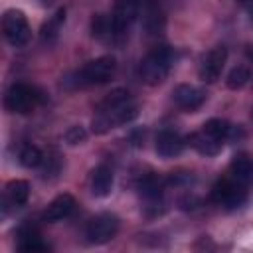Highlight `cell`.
I'll return each mask as SVG.
<instances>
[{"label":"cell","instance_id":"cell-1","mask_svg":"<svg viewBox=\"0 0 253 253\" xmlns=\"http://www.w3.org/2000/svg\"><path fill=\"white\" fill-rule=\"evenodd\" d=\"M176 55L170 45H156L138 65V75L146 85H160L174 63Z\"/></svg>","mask_w":253,"mask_h":253},{"label":"cell","instance_id":"cell-2","mask_svg":"<svg viewBox=\"0 0 253 253\" xmlns=\"http://www.w3.org/2000/svg\"><path fill=\"white\" fill-rule=\"evenodd\" d=\"M117 69V59L113 55H101L97 59H91L85 63L79 71L73 73V87H85V85H103L107 83Z\"/></svg>","mask_w":253,"mask_h":253},{"label":"cell","instance_id":"cell-3","mask_svg":"<svg viewBox=\"0 0 253 253\" xmlns=\"http://www.w3.org/2000/svg\"><path fill=\"white\" fill-rule=\"evenodd\" d=\"M138 115V107L132 103H126L123 107H115V109H97L93 121H91V130L95 134H105L111 128H117L121 125H126L130 121H134Z\"/></svg>","mask_w":253,"mask_h":253},{"label":"cell","instance_id":"cell-4","mask_svg":"<svg viewBox=\"0 0 253 253\" xmlns=\"http://www.w3.org/2000/svg\"><path fill=\"white\" fill-rule=\"evenodd\" d=\"M40 103V95L34 87L26 83H14L8 87L4 95V107L8 113H18V115H28L36 109Z\"/></svg>","mask_w":253,"mask_h":253},{"label":"cell","instance_id":"cell-5","mask_svg":"<svg viewBox=\"0 0 253 253\" xmlns=\"http://www.w3.org/2000/svg\"><path fill=\"white\" fill-rule=\"evenodd\" d=\"M2 30H4V38L14 47H24L32 38V30H30V24L26 20V14L22 10H16V8L4 12Z\"/></svg>","mask_w":253,"mask_h":253},{"label":"cell","instance_id":"cell-6","mask_svg":"<svg viewBox=\"0 0 253 253\" xmlns=\"http://www.w3.org/2000/svg\"><path fill=\"white\" fill-rule=\"evenodd\" d=\"M119 231V217L115 213H99L95 215L89 223H87V229H85V235H87V241L89 243H95V245H103L107 241H111Z\"/></svg>","mask_w":253,"mask_h":253},{"label":"cell","instance_id":"cell-7","mask_svg":"<svg viewBox=\"0 0 253 253\" xmlns=\"http://www.w3.org/2000/svg\"><path fill=\"white\" fill-rule=\"evenodd\" d=\"M211 200H213L215 204L227 208V210H235V208H239V206L245 204L247 194H245L241 182L223 178V180H219V182L213 186V190H211Z\"/></svg>","mask_w":253,"mask_h":253},{"label":"cell","instance_id":"cell-8","mask_svg":"<svg viewBox=\"0 0 253 253\" xmlns=\"http://www.w3.org/2000/svg\"><path fill=\"white\" fill-rule=\"evenodd\" d=\"M225 61H227V49L223 45H217L210 49L208 53H204L200 59V67H198L200 79L204 83H215L223 71Z\"/></svg>","mask_w":253,"mask_h":253},{"label":"cell","instance_id":"cell-9","mask_svg":"<svg viewBox=\"0 0 253 253\" xmlns=\"http://www.w3.org/2000/svg\"><path fill=\"white\" fill-rule=\"evenodd\" d=\"M138 14H140V8H138L136 0H119L111 14L115 38L125 36L130 30V26L134 24V20L138 18Z\"/></svg>","mask_w":253,"mask_h":253},{"label":"cell","instance_id":"cell-10","mask_svg":"<svg viewBox=\"0 0 253 253\" xmlns=\"http://www.w3.org/2000/svg\"><path fill=\"white\" fill-rule=\"evenodd\" d=\"M186 146V138H182L176 130L164 128L156 134V142H154V150L160 158H174L178 154H182Z\"/></svg>","mask_w":253,"mask_h":253},{"label":"cell","instance_id":"cell-11","mask_svg":"<svg viewBox=\"0 0 253 253\" xmlns=\"http://www.w3.org/2000/svg\"><path fill=\"white\" fill-rule=\"evenodd\" d=\"M172 99H174V103H176L180 109H184V111H188V113H194V111H198V109L204 105L206 93H204L202 89L194 87V85L182 83V85H178V87L172 91Z\"/></svg>","mask_w":253,"mask_h":253},{"label":"cell","instance_id":"cell-12","mask_svg":"<svg viewBox=\"0 0 253 253\" xmlns=\"http://www.w3.org/2000/svg\"><path fill=\"white\" fill-rule=\"evenodd\" d=\"M75 208V200L71 194H59L55 196L47 208L43 210V221H49V223H55V221H61L65 219Z\"/></svg>","mask_w":253,"mask_h":253},{"label":"cell","instance_id":"cell-13","mask_svg":"<svg viewBox=\"0 0 253 253\" xmlns=\"http://www.w3.org/2000/svg\"><path fill=\"white\" fill-rule=\"evenodd\" d=\"M186 144H190L192 148H196L202 156H215V154L221 152L223 140L213 138L206 130H198V132H192V134L186 136Z\"/></svg>","mask_w":253,"mask_h":253},{"label":"cell","instance_id":"cell-14","mask_svg":"<svg viewBox=\"0 0 253 253\" xmlns=\"http://www.w3.org/2000/svg\"><path fill=\"white\" fill-rule=\"evenodd\" d=\"M18 249L24 253H40V251H47L49 245L42 241L40 231L34 225L24 223L18 229Z\"/></svg>","mask_w":253,"mask_h":253},{"label":"cell","instance_id":"cell-15","mask_svg":"<svg viewBox=\"0 0 253 253\" xmlns=\"http://www.w3.org/2000/svg\"><path fill=\"white\" fill-rule=\"evenodd\" d=\"M113 170L107 164H99L93 172H91V194L95 198H107L113 190Z\"/></svg>","mask_w":253,"mask_h":253},{"label":"cell","instance_id":"cell-16","mask_svg":"<svg viewBox=\"0 0 253 253\" xmlns=\"http://www.w3.org/2000/svg\"><path fill=\"white\" fill-rule=\"evenodd\" d=\"M142 28L148 36H158L164 32L166 28V18L164 12L160 10V6H156L154 2L146 4L142 8Z\"/></svg>","mask_w":253,"mask_h":253},{"label":"cell","instance_id":"cell-17","mask_svg":"<svg viewBox=\"0 0 253 253\" xmlns=\"http://www.w3.org/2000/svg\"><path fill=\"white\" fill-rule=\"evenodd\" d=\"M63 22H65V8H59L47 22H43V26H42V30H40L42 42L47 43V45L55 43V40L59 38L61 28H63Z\"/></svg>","mask_w":253,"mask_h":253},{"label":"cell","instance_id":"cell-18","mask_svg":"<svg viewBox=\"0 0 253 253\" xmlns=\"http://www.w3.org/2000/svg\"><path fill=\"white\" fill-rule=\"evenodd\" d=\"M229 170H231L233 180H237L241 184H247L253 178V160L247 154H237V156H233V160L229 164Z\"/></svg>","mask_w":253,"mask_h":253},{"label":"cell","instance_id":"cell-19","mask_svg":"<svg viewBox=\"0 0 253 253\" xmlns=\"http://www.w3.org/2000/svg\"><path fill=\"white\" fill-rule=\"evenodd\" d=\"M30 198V184L26 180H12L6 186V200L12 206H24Z\"/></svg>","mask_w":253,"mask_h":253},{"label":"cell","instance_id":"cell-20","mask_svg":"<svg viewBox=\"0 0 253 253\" xmlns=\"http://www.w3.org/2000/svg\"><path fill=\"white\" fill-rule=\"evenodd\" d=\"M91 34L97 40H113L115 38V30H113L111 16L95 14L93 20H91Z\"/></svg>","mask_w":253,"mask_h":253},{"label":"cell","instance_id":"cell-21","mask_svg":"<svg viewBox=\"0 0 253 253\" xmlns=\"http://www.w3.org/2000/svg\"><path fill=\"white\" fill-rule=\"evenodd\" d=\"M138 190H140V196H144V200H160L162 196V180L158 176H144L140 182H138Z\"/></svg>","mask_w":253,"mask_h":253},{"label":"cell","instance_id":"cell-22","mask_svg":"<svg viewBox=\"0 0 253 253\" xmlns=\"http://www.w3.org/2000/svg\"><path fill=\"white\" fill-rule=\"evenodd\" d=\"M249 79H251V69H249L247 65H235V67L227 73L225 85H227L229 89L237 91V89H243V87L249 83Z\"/></svg>","mask_w":253,"mask_h":253},{"label":"cell","instance_id":"cell-23","mask_svg":"<svg viewBox=\"0 0 253 253\" xmlns=\"http://www.w3.org/2000/svg\"><path fill=\"white\" fill-rule=\"evenodd\" d=\"M18 160L24 168H38L43 162V152L36 144H24L18 154Z\"/></svg>","mask_w":253,"mask_h":253},{"label":"cell","instance_id":"cell-24","mask_svg":"<svg viewBox=\"0 0 253 253\" xmlns=\"http://www.w3.org/2000/svg\"><path fill=\"white\" fill-rule=\"evenodd\" d=\"M231 126L233 125H229L225 119H210V121L204 123L202 130H206L208 134H211L217 140H227L229 132H231Z\"/></svg>","mask_w":253,"mask_h":253},{"label":"cell","instance_id":"cell-25","mask_svg":"<svg viewBox=\"0 0 253 253\" xmlns=\"http://www.w3.org/2000/svg\"><path fill=\"white\" fill-rule=\"evenodd\" d=\"M126 103H132V95H130L126 89L119 87V89H113V91L97 105V109H113V107H123V105H126Z\"/></svg>","mask_w":253,"mask_h":253},{"label":"cell","instance_id":"cell-26","mask_svg":"<svg viewBox=\"0 0 253 253\" xmlns=\"http://www.w3.org/2000/svg\"><path fill=\"white\" fill-rule=\"evenodd\" d=\"M63 140H65L69 146L83 144V142L87 140V130H85V126H81V125L69 126V128L65 130V134H63Z\"/></svg>","mask_w":253,"mask_h":253},{"label":"cell","instance_id":"cell-27","mask_svg":"<svg viewBox=\"0 0 253 253\" xmlns=\"http://www.w3.org/2000/svg\"><path fill=\"white\" fill-rule=\"evenodd\" d=\"M42 166H43V168H42L43 178H53V176H57V172H59V156H57L55 152L43 156Z\"/></svg>","mask_w":253,"mask_h":253},{"label":"cell","instance_id":"cell-28","mask_svg":"<svg viewBox=\"0 0 253 253\" xmlns=\"http://www.w3.org/2000/svg\"><path fill=\"white\" fill-rule=\"evenodd\" d=\"M245 55H247V59L253 63V42L247 43V47H245Z\"/></svg>","mask_w":253,"mask_h":253},{"label":"cell","instance_id":"cell-29","mask_svg":"<svg viewBox=\"0 0 253 253\" xmlns=\"http://www.w3.org/2000/svg\"><path fill=\"white\" fill-rule=\"evenodd\" d=\"M249 20H251V24H253V4L249 6Z\"/></svg>","mask_w":253,"mask_h":253},{"label":"cell","instance_id":"cell-30","mask_svg":"<svg viewBox=\"0 0 253 253\" xmlns=\"http://www.w3.org/2000/svg\"><path fill=\"white\" fill-rule=\"evenodd\" d=\"M251 121H253V109H251Z\"/></svg>","mask_w":253,"mask_h":253},{"label":"cell","instance_id":"cell-31","mask_svg":"<svg viewBox=\"0 0 253 253\" xmlns=\"http://www.w3.org/2000/svg\"><path fill=\"white\" fill-rule=\"evenodd\" d=\"M239 2H247V0H239Z\"/></svg>","mask_w":253,"mask_h":253}]
</instances>
